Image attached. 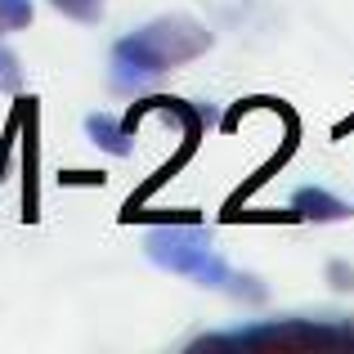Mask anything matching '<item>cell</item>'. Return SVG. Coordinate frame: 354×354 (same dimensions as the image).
Returning <instances> with one entry per match:
<instances>
[{"label":"cell","instance_id":"1","mask_svg":"<svg viewBox=\"0 0 354 354\" xmlns=\"http://www.w3.org/2000/svg\"><path fill=\"white\" fill-rule=\"evenodd\" d=\"M211 50V32L189 14H162L144 23L139 32L121 36L113 45V86L117 90H139L144 81L162 77L171 68L202 59Z\"/></svg>","mask_w":354,"mask_h":354},{"label":"cell","instance_id":"2","mask_svg":"<svg viewBox=\"0 0 354 354\" xmlns=\"http://www.w3.org/2000/svg\"><path fill=\"white\" fill-rule=\"evenodd\" d=\"M346 341V328H332V323L319 319H269V323H251V328L238 332H216V337H198L189 350H247V346H341Z\"/></svg>","mask_w":354,"mask_h":354},{"label":"cell","instance_id":"3","mask_svg":"<svg viewBox=\"0 0 354 354\" xmlns=\"http://www.w3.org/2000/svg\"><path fill=\"white\" fill-rule=\"evenodd\" d=\"M144 251L157 269L193 278L202 269V260L211 256V229H202L198 220H166L162 229H153L144 238Z\"/></svg>","mask_w":354,"mask_h":354},{"label":"cell","instance_id":"4","mask_svg":"<svg viewBox=\"0 0 354 354\" xmlns=\"http://www.w3.org/2000/svg\"><path fill=\"white\" fill-rule=\"evenodd\" d=\"M36 99H18V139H23V220L41 216V130H36Z\"/></svg>","mask_w":354,"mask_h":354},{"label":"cell","instance_id":"5","mask_svg":"<svg viewBox=\"0 0 354 354\" xmlns=\"http://www.w3.org/2000/svg\"><path fill=\"white\" fill-rule=\"evenodd\" d=\"M292 220H314V225H337V220H350V202H341L337 193L328 189H305L292 193Z\"/></svg>","mask_w":354,"mask_h":354},{"label":"cell","instance_id":"6","mask_svg":"<svg viewBox=\"0 0 354 354\" xmlns=\"http://www.w3.org/2000/svg\"><path fill=\"white\" fill-rule=\"evenodd\" d=\"M86 135H90V144L104 148L108 157H130V153H135V144H130V130L121 126L117 117H108V113H90V117H86Z\"/></svg>","mask_w":354,"mask_h":354},{"label":"cell","instance_id":"7","mask_svg":"<svg viewBox=\"0 0 354 354\" xmlns=\"http://www.w3.org/2000/svg\"><path fill=\"white\" fill-rule=\"evenodd\" d=\"M220 292H229L234 301H251V305L265 301V283H260L256 274H234V269H229V278H225V287H220Z\"/></svg>","mask_w":354,"mask_h":354},{"label":"cell","instance_id":"8","mask_svg":"<svg viewBox=\"0 0 354 354\" xmlns=\"http://www.w3.org/2000/svg\"><path fill=\"white\" fill-rule=\"evenodd\" d=\"M32 0H0V36L5 32H23L32 23Z\"/></svg>","mask_w":354,"mask_h":354},{"label":"cell","instance_id":"9","mask_svg":"<svg viewBox=\"0 0 354 354\" xmlns=\"http://www.w3.org/2000/svg\"><path fill=\"white\" fill-rule=\"evenodd\" d=\"M63 18H77V23H99L104 18V0H50Z\"/></svg>","mask_w":354,"mask_h":354},{"label":"cell","instance_id":"10","mask_svg":"<svg viewBox=\"0 0 354 354\" xmlns=\"http://www.w3.org/2000/svg\"><path fill=\"white\" fill-rule=\"evenodd\" d=\"M0 90L5 95H18L23 90V68H18V54L9 45H0Z\"/></svg>","mask_w":354,"mask_h":354},{"label":"cell","instance_id":"11","mask_svg":"<svg viewBox=\"0 0 354 354\" xmlns=\"http://www.w3.org/2000/svg\"><path fill=\"white\" fill-rule=\"evenodd\" d=\"M225 278H229L225 256H216V251H211V256L202 260V269L193 274V283H198V287H216V292H220V287H225Z\"/></svg>","mask_w":354,"mask_h":354},{"label":"cell","instance_id":"12","mask_svg":"<svg viewBox=\"0 0 354 354\" xmlns=\"http://www.w3.org/2000/svg\"><path fill=\"white\" fill-rule=\"evenodd\" d=\"M328 283L337 287V292H354V265H346V260H332V265H328Z\"/></svg>","mask_w":354,"mask_h":354},{"label":"cell","instance_id":"13","mask_svg":"<svg viewBox=\"0 0 354 354\" xmlns=\"http://www.w3.org/2000/svg\"><path fill=\"white\" fill-rule=\"evenodd\" d=\"M63 184H104V175H95V171H72V175H63Z\"/></svg>","mask_w":354,"mask_h":354}]
</instances>
